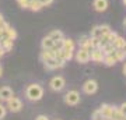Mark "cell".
Instances as JSON below:
<instances>
[{"label":"cell","instance_id":"cell-9","mask_svg":"<svg viewBox=\"0 0 126 120\" xmlns=\"http://www.w3.org/2000/svg\"><path fill=\"white\" fill-rule=\"evenodd\" d=\"M76 59L79 63H88L90 62V52L86 49H83V48H80L76 53Z\"/></svg>","mask_w":126,"mask_h":120},{"label":"cell","instance_id":"cell-11","mask_svg":"<svg viewBox=\"0 0 126 120\" xmlns=\"http://www.w3.org/2000/svg\"><path fill=\"white\" fill-rule=\"evenodd\" d=\"M41 46H42V50H49V49H53L55 46V42L50 39L49 36H45L42 42H41Z\"/></svg>","mask_w":126,"mask_h":120},{"label":"cell","instance_id":"cell-23","mask_svg":"<svg viewBox=\"0 0 126 120\" xmlns=\"http://www.w3.org/2000/svg\"><path fill=\"white\" fill-rule=\"evenodd\" d=\"M101 49H102L104 54H109V53H112L113 50H115V49H113V46H112V43H107L105 46H102Z\"/></svg>","mask_w":126,"mask_h":120},{"label":"cell","instance_id":"cell-18","mask_svg":"<svg viewBox=\"0 0 126 120\" xmlns=\"http://www.w3.org/2000/svg\"><path fill=\"white\" fill-rule=\"evenodd\" d=\"M104 34H102V28H101V25H95L93 29H91V34L90 36L91 38H101Z\"/></svg>","mask_w":126,"mask_h":120},{"label":"cell","instance_id":"cell-29","mask_svg":"<svg viewBox=\"0 0 126 120\" xmlns=\"http://www.w3.org/2000/svg\"><path fill=\"white\" fill-rule=\"evenodd\" d=\"M35 120H49V119H48L45 115H39V116H36V119H35Z\"/></svg>","mask_w":126,"mask_h":120},{"label":"cell","instance_id":"cell-13","mask_svg":"<svg viewBox=\"0 0 126 120\" xmlns=\"http://www.w3.org/2000/svg\"><path fill=\"white\" fill-rule=\"evenodd\" d=\"M104 64L105 66H108V67H111V66H115L118 63V60L115 59V56H113V52L112 53H109V54H105V57H104Z\"/></svg>","mask_w":126,"mask_h":120},{"label":"cell","instance_id":"cell-17","mask_svg":"<svg viewBox=\"0 0 126 120\" xmlns=\"http://www.w3.org/2000/svg\"><path fill=\"white\" fill-rule=\"evenodd\" d=\"M48 36H49L50 39L53 40V42H56V40L63 39V32H62V31H59V29H55V31H52Z\"/></svg>","mask_w":126,"mask_h":120},{"label":"cell","instance_id":"cell-35","mask_svg":"<svg viewBox=\"0 0 126 120\" xmlns=\"http://www.w3.org/2000/svg\"><path fill=\"white\" fill-rule=\"evenodd\" d=\"M1 74H3V68L0 67V77H1Z\"/></svg>","mask_w":126,"mask_h":120},{"label":"cell","instance_id":"cell-3","mask_svg":"<svg viewBox=\"0 0 126 120\" xmlns=\"http://www.w3.org/2000/svg\"><path fill=\"white\" fill-rule=\"evenodd\" d=\"M49 85H50V88L53 89V91L59 92V91H62V89L64 88L66 81H64V78H63L62 76H56V77H53V78L50 80Z\"/></svg>","mask_w":126,"mask_h":120},{"label":"cell","instance_id":"cell-7","mask_svg":"<svg viewBox=\"0 0 126 120\" xmlns=\"http://www.w3.org/2000/svg\"><path fill=\"white\" fill-rule=\"evenodd\" d=\"M115 109H116V106H111V105H108V103H104L102 106L99 107V112H101V116H102V119L109 120Z\"/></svg>","mask_w":126,"mask_h":120},{"label":"cell","instance_id":"cell-33","mask_svg":"<svg viewBox=\"0 0 126 120\" xmlns=\"http://www.w3.org/2000/svg\"><path fill=\"white\" fill-rule=\"evenodd\" d=\"M123 74L126 76V62H125V66H123Z\"/></svg>","mask_w":126,"mask_h":120},{"label":"cell","instance_id":"cell-26","mask_svg":"<svg viewBox=\"0 0 126 120\" xmlns=\"http://www.w3.org/2000/svg\"><path fill=\"white\" fill-rule=\"evenodd\" d=\"M93 120H102V116H101V112H99V109H97V110L93 113V117H91Z\"/></svg>","mask_w":126,"mask_h":120},{"label":"cell","instance_id":"cell-24","mask_svg":"<svg viewBox=\"0 0 126 120\" xmlns=\"http://www.w3.org/2000/svg\"><path fill=\"white\" fill-rule=\"evenodd\" d=\"M6 113H7V107H6L4 105H1V103H0V120L4 119Z\"/></svg>","mask_w":126,"mask_h":120},{"label":"cell","instance_id":"cell-34","mask_svg":"<svg viewBox=\"0 0 126 120\" xmlns=\"http://www.w3.org/2000/svg\"><path fill=\"white\" fill-rule=\"evenodd\" d=\"M123 27L126 28V17H125V20H123Z\"/></svg>","mask_w":126,"mask_h":120},{"label":"cell","instance_id":"cell-15","mask_svg":"<svg viewBox=\"0 0 126 120\" xmlns=\"http://www.w3.org/2000/svg\"><path fill=\"white\" fill-rule=\"evenodd\" d=\"M74 40L73 39H64L63 38V45H62V49L64 50H70V52H74Z\"/></svg>","mask_w":126,"mask_h":120},{"label":"cell","instance_id":"cell-36","mask_svg":"<svg viewBox=\"0 0 126 120\" xmlns=\"http://www.w3.org/2000/svg\"><path fill=\"white\" fill-rule=\"evenodd\" d=\"M122 1H123V4H125V6H126V0H122Z\"/></svg>","mask_w":126,"mask_h":120},{"label":"cell","instance_id":"cell-14","mask_svg":"<svg viewBox=\"0 0 126 120\" xmlns=\"http://www.w3.org/2000/svg\"><path fill=\"white\" fill-rule=\"evenodd\" d=\"M44 64H45L46 70H56V68H59L58 60H56L55 57H50V59H48L46 62H44Z\"/></svg>","mask_w":126,"mask_h":120},{"label":"cell","instance_id":"cell-20","mask_svg":"<svg viewBox=\"0 0 126 120\" xmlns=\"http://www.w3.org/2000/svg\"><path fill=\"white\" fill-rule=\"evenodd\" d=\"M113 56H115V59H116L118 62H123L126 59V53L122 49H115L113 50Z\"/></svg>","mask_w":126,"mask_h":120},{"label":"cell","instance_id":"cell-38","mask_svg":"<svg viewBox=\"0 0 126 120\" xmlns=\"http://www.w3.org/2000/svg\"><path fill=\"white\" fill-rule=\"evenodd\" d=\"M102 120H105V119H102Z\"/></svg>","mask_w":126,"mask_h":120},{"label":"cell","instance_id":"cell-32","mask_svg":"<svg viewBox=\"0 0 126 120\" xmlns=\"http://www.w3.org/2000/svg\"><path fill=\"white\" fill-rule=\"evenodd\" d=\"M4 21V18H3V14L0 13V24H1V22Z\"/></svg>","mask_w":126,"mask_h":120},{"label":"cell","instance_id":"cell-8","mask_svg":"<svg viewBox=\"0 0 126 120\" xmlns=\"http://www.w3.org/2000/svg\"><path fill=\"white\" fill-rule=\"evenodd\" d=\"M13 95H14L13 89L10 88V87H7V85L0 87V101H1V102H7Z\"/></svg>","mask_w":126,"mask_h":120},{"label":"cell","instance_id":"cell-5","mask_svg":"<svg viewBox=\"0 0 126 120\" xmlns=\"http://www.w3.org/2000/svg\"><path fill=\"white\" fill-rule=\"evenodd\" d=\"M97 89H98V84H97L95 80H87L86 82L83 84V91H84V93H87V95L95 93Z\"/></svg>","mask_w":126,"mask_h":120},{"label":"cell","instance_id":"cell-30","mask_svg":"<svg viewBox=\"0 0 126 120\" xmlns=\"http://www.w3.org/2000/svg\"><path fill=\"white\" fill-rule=\"evenodd\" d=\"M6 52H4V49H3V48H1V46H0V57H3V54H4Z\"/></svg>","mask_w":126,"mask_h":120},{"label":"cell","instance_id":"cell-27","mask_svg":"<svg viewBox=\"0 0 126 120\" xmlns=\"http://www.w3.org/2000/svg\"><path fill=\"white\" fill-rule=\"evenodd\" d=\"M118 109H119V112H121V113H122L123 116H126V102H123V103L121 105V106L118 107Z\"/></svg>","mask_w":126,"mask_h":120},{"label":"cell","instance_id":"cell-12","mask_svg":"<svg viewBox=\"0 0 126 120\" xmlns=\"http://www.w3.org/2000/svg\"><path fill=\"white\" fill-rule=\"evenodd\" d=\"M13 39H9V38H3V39H0V46L4 49V52H10V50L13 49Z\"/></svg>","mask_w":126,"mask_h":120},{"label":"cell","instance_id":"cell-28","mask_svg":"<svg viewBox=\"0 0 126 120\" xmlns=\"http://www.w3.org/2000/svg\"><path fill=\"white\" fill-rule=\"evenodd\" d=\"M53 0H39V3L42 4V7H45V6H49Z\"/></svg>","mask_w":126,"mask_h":120},{"label":"cell","instance_id":"cell-10","mask_svg":"<svg viewBox=\"0 0 126 120\" xmlns=\"http://www.w3.org/2000/svg\"><path fill=\"white\" fill-rule=\"evenodd\" d=\"M93 7L95 9V11L102 13V11H105V10L108 9V0H94Z\"/></svg>","mask_w":126,"mask_h":120},{"label":"cell","instance_id":"cell-4","mask_svg":"<svg viewBox=\"0 0 126 120\" xmlns=\"http://www.w3.org/2000/svg\"><path fill=\"white\" fill-rule=\"evenodd\" d=\"M64 102L67 103V105H72V106L77 105V103L80 102V93L77 92V91H74V89L69 91V92L64 95Z\"/></svg>","mask_w":126,"mask_h":120},{"label":"cell","instance_id":"cell-25","mask_svg":"<svg viewBox=\"0 0 126 120\" xmlns=\"http://www.w3.org/2000/svg\"><path fill=\"white\" fill-rule=\"evenodd\" d=\"M17 3L20 7L23 9H28V4H30V0H17Z\"/></svg>","mask_w":126,"mask_h":120},{"label":"cell","instance_id":"cell-1","mask_svg":"<svg viewBox=\"0 0 126 120\" xmlns=\"http://www.w3.org/2000/svg\"><path fill=\"white\" fill-rule=\"evenodd\" d=\"M25 96H27L28 101L36 102L44 96V88L39 84H30L25 89Z\"/></svg>","mask_w":126,"mask_h":120},{"label":"cell","instance_id":"cell-2","mask_svg":"<svg viewBox=\"0 0 126 120\" xmlns=\"http://www.w3.org/2000/svg\"><path fill=\"white\" fill-rule=\"evenodd\" d=\"M7 109H9L11 113H17V112L21 110V107H23V102H21V99L17 98V96H11V98L7 101Z\"/></svg>","mask_w":126,"mask_h":120},{"label":"cell","instance_id":"cell-6","mask_svg":"<svg viewBox=\"0 0 126 120\" xmlns=\"http://www.w3.org/2000/svg\"><path fill=\"white\" fill-rule=\"evenodd\" d=\"M104 57H105V54H104L101 48H94L90 52V60H93L94 63H102Z\"/></svg>","mask_w":126,"mask_h":120},{"label":"cell","instance_id":"cell-31","mask_svg":"<svg viewBox=\"0 0 126 120\" xmlns=\"http://www.w3.org/2000/svg\"><path fill=\"white\" fill-rule=\"evenodd\" d=\"M121 49H122V50H123V52H125V53H126V40H125V42H123V46H122Z\"/></svg>","mask_w":126,"mask_h":120},{"label":"cell","instance_id":"cell-16","mask_svg":"<svg viewBox=\"0 0 126 120\" xmlns=\"http://www.w3.org/2000/svg\"><path fill=\"white\" fill-rule=\"evenodd\" d=\"M50 57H55V52L52 49L42 50V52H41V54H39V59H41V62H42V63L46 62V60H48V59H50Z\"/></svg>","mask_w":126,"mask_h":120},{"label":"cell","instance_id":"cell-21","mask_svg":"<svg viewBox=\"0 0 126 120\" xmlns=\"http://www.w3.org/2000/svg\"><path fill=\"white\" fill-rule=\"evenodd\" d=\"M123 42H125V39H123L122 36H119V35H118L116 38L113 39V42H112L113 49H121L122 46H123Z\"/></svg>","mask_w":126,"mask_h":120},{"label":"cell","instance_id":"cell-22","mask_svg":"<svg viewBox=\"0 0 126 120\" xmlns=\"http://www.w3.org/2000/svg\"><path fill=\"white\" fill-rule=\"evenodd\" d=\"M6 38H9V39L16 40V38H17V31H16L14 28L9 27V28H7V31H6Z\"/></svg>","mask_w":126,"mask_h":120},{"label":"cell","instance_id":"cell-37","mask_svg":"<svg viewBox=\"0 0 126 120\" xmlns=\"http://www.w3.org/2000/svg\"><path fill=\"white\" fill-rule=\"evenodd\" d=\"M122 120H126V116H125V117H123V119H122Z\"/></svg>","mask_w":126,"mask_h":120},{"label":"cell","instance_id":"cell-19","mask_svg":"<svg viewBox=\"0 0 126 120\" xmlns=\"http://www.w3.org/2000/svg\"><path fill=\"white\" fill-rule=\"evenodd\" d=\"M28 9L32 10V11H39V10L42 9V4L39 3V0H30Z\"/></svg>","mask_w":126,"mask_h":120}]
</instances>
